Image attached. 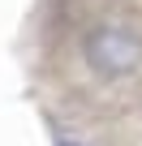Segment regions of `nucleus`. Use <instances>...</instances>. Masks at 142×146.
Here are the masks:
<instances>
[{"mask_svg": "<svg viewBox=\"0 0 142 146\" xmlns=\"http://www.w3.org/2000/svg\"><path fill=\"white\" fill-rule=\"evenodd\" d=\"M86 64L99 73V78H125L142 64V39L129 26H95L82 43Z\"/></svg>", "mask_w": 142, "mask_h": 146, "instance_id": "nucleus-1", "label": "nucleus"}, {"mask_svg": "<svg viewBox=\"0 0 142 146\" xmlns=\"http://www.w3.org/2000/svg\"><path fill=\"white\" fill-rule=\"evenodd\" d=\"M60 146H78V142H60Z\"/></svg>", "mask_w": 142, "mask_h": 146, "instance_id": "nucleus-2", "label": "nucleus"}]
</instances>
